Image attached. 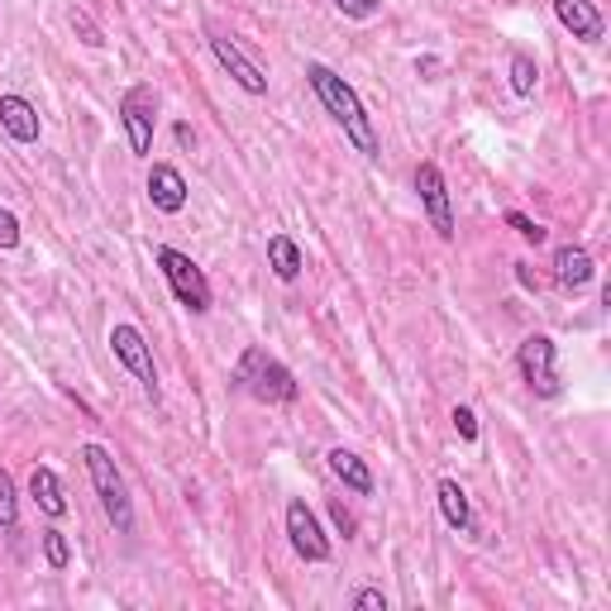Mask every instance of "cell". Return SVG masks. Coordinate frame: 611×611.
Instances as JSON below:
<instances>
[{
    "label": "cell",
    "mask_w": 611,
    "mask_h": 611,
    "mask_svg": "<svg viewBox=\"0 0 611 611\" xmlns=\"http://www.w3.org/2000/svg\"><path fill=\"white\" fill-rule=\"evenodd\" d=\"M306 82H310V91L320 96V106L330 110V120L344 129V139L354 144L363 158H378L383 153V144H378V129H373V120H368V110H363V101H359V91L344 82L334 68H325V62H310L306 68Z\"/></svg>",
    "instance_id": "6da1fadb"
},
{
    "label": "cell",
    "mask_w": 611,
    "mask_h": 611,
    "mask_svg": "<svg viewBox=\"0 0 611 611\" xmlns=\"http://www.w3.org/2000/svg\"><path fill=\"white\" fill-rule=\"evenodd\" d=\"M234 383H239L249 397L268 401V407H292V401L302 397V387H296L292 368L282 359H272L268 349H244L239 368H234Z\"/></svg>",
    "instance_id": "7a4b0ae2"
},
{
    "label": "cell",
    "mask_w": 611,
    "mask_h": 611,
    "mask_svg": "<svg viewBox=\"0 0 611 611\" xmlns=\"http://www.w3.org/2000/svg\"><path fill=\"white\" fill-rule=\"evenodd\" d=\"M82 463H86V473H91V487H96L106 521L120 530V536H129V530H134V502H129L125 473L115 468L110 449L106 445H82Z\"/></svg>",
    "instance_id": "3957f363"
},
{
    "label": "cell",
    "mask_w": 611,
    "mask_h": 611,
    "mask_svg": "<svg viewBox=\"0 0 611 611\" xmlns=\"http://www.w3.org/2000/svg\"><path fill=\"white\" fill-rule=\"evenodd\" d=\"M120 125L129 139V153L134 158H149L153 153V125H158V91L149 82H134L120 96Z\"/></svg>",
    "instance_id": "277c9868"
},
{
    "label": "cell",
    "mask_w": 611,
    "mask_h": 611,
    "mask_svg": "<svg viewBox=\"0 0 611 611\" xmlns=\"http://www.w3.org/2000/svg\"><path fill=\"white\" fill-rule=\"evenodd\" d=\"M158 268H163V278H167V287H173L177 296V306H187L191 316H205L211 310V282H205V272L191 263L181 249H158Z\"/></svg>",
    "instance_id": "5b68a950"
},
{
    "label": "cell",
    "mask_w": 611,
    "mask_h": 611,
    "mask_svg": "<svg viewBox=\"0 0 611 611\" xmlns=\"http://www.w3.org/2000/svg\"><path fill=\"white\" fill-rule=\"evenodd\" d=\"M110 349H115V359L134 373V383L144 387V397L158 401V368H153V349L144 340V330H139V325H115V330H110Z\"/></svg>",
    "instance_id": "8992f818"
},
{
    "label": "cell",
    "mask_w": 611,
    "mask_h": 611,
    "mask_svg": "<svg viewBox=\"0 0 611 611\" xmlns=\"http://www.w3.org/2000/svg\"><path fill=\"white\" fill-rule=\"evenodd\" d=\"M516 368H521V378L536 397H559V368H554L550 334H530V340L516 349Z\"/></svg>",
    "instance_id": "52a82bcc"
},
{
    "label": "cell",
    "mask_w": 611,
    "mask_h": 611,
    "mask_svg": "<svg viewBox=\"0 0 611 611\" xmlns=\"http://www.w3.org/2000/svg\"><path fill=\"white\" fill-rule=\"evenodd\" d=\"M415 191H421V205H425V220L439 239H454V211H449V181L439 173V163H421L415 167Z\"/></svg>",
    "instance_id": "ba28073f"
},
{
    "label": "cell",
    "mask_w": 611,
    "mask_h": 611,
    "mask_svg": "<svg viewBox=\"0 0 611 611\" xmlns=\"http://www.w3.org/2000/svg\"><path fill=\"white\" fill-rule=\"evenodd\" d=\"M287 540H292L296 559H306V564H325V559H330V540H325L316 512H310L302 497L287 502Z\"/></svg>",
    "instance_id": "9c48e42d"
},
{
    "label": "cell",
    "mask_w": 611,
    "mask_h": 611,
    "mask_svg": "<svg viewBox=\"0 0 611 611\" xmlns=\"http://www.w3.org/2000/svg\"><path fill=\"white\" fill-rule=\"evenodd\" d=\"M211 54H215L220 68L234 77V86H239V91H249V96H268V77H263V68H258V62L244 54V48L234 44L230 34H211Z\"/></svg>",
    "instance_id": "30bf717a"
},
{
    "label": "cell",
    "mask_w": 611,
    "mask_h": 611,
    "mask_svg": "<svg viewBox=\"0 0 611 611\" xmlns=\"http://www.w3.org/2000/svg\"><path fill=\"white\" fill-rule=\"evenodd\" d=\"M149 201H153V211H163V215H181L187 211V177H181L173 163H153L149 167Z\"/></svg>",
    "instance_id": "8fae6325"
},
{
    "label": "cell",
    "mask_w": 611,
    "mask_h": 611,
    "mask_svg": "<svg viewBox=\"0 0 611 611\" xmlns=\"http://www.w3.org/2000/svg\"><path fill=\"white\" fill-rule=\"evenodd\" d=\"M554 15H559V24H564L568 34L583 38V44H602L607 20H602V10H597L592 0H554Z\"/></svg>",
    "instance_id": "7c38bea8"
},
{
    "label": "cell",
    "mask_w": 611,
    "mask_h": 611,
    "mask_svg": "<svg viewBox=\"0 0 611 611\" xmlns=\"http://www.w3.org/2000/svg\"><path fill=\"white\" fill-rule=\"evenodd\" d=\"M554 278L564 292H583L592 287L597 268H592V254L583 249V244H564V249H554Z\"/></svg>",
    "instance_id": "4fadbf2b"
},
{
    "label": "cell",
    "mask_w": 611,
    "mask_h": 611,
    "mask_svg": "<svg viewBox=\"0 0 611 611\" xmlns=\"http://www.w3.org/2000/svg\"><path fill=\"white\" fill-rule=\"evenodd\" d=\"M0 129H5L15 144L30 149V144H38V110L10 91V96H0Z\"/></svg>",
    "instance_id": "5bb4252c"
},
{
    "label": "cell",
    "mask_w": 611,
    "mask_h": 611,
    "mask_svg": "<svg viewBox=\"0 0 611 611\" xmlns=\"http://www.w3.org/2000/svg\"><path fill=\"white\" fill-rule=\"evenodd\" d=\"M30 497H34V506L44 516H68V497H62V483H58V473L48 463H34V473H30Z\"/></svg>",
    "instance_id": "9a60e30c"
},
{
    "label": "cell",
    "mask_w": 611,
    "mask_h": 611,
    "mask_svg": "<svg viewBox=\"0 0 611 611\" xmlns=\"http://www.w3.org/2000/svg\"><path fill=\"white\" fill-rule=\"evenodd\" d=\"M325 459H330V473L340 478V483H344L349 492H359V497H368V492H373V473H368V463H363L354 449H344V445H340V449L325 454Z\"/></svg>",
    "instance_id": "2e32d148"
},
{
    "label": "cell",
    "mask_w": 611,
    "mask_h": 611,
    "mask_svg": "<svg viewBox=\"0 0 611 611\" xmlns=\"http://www.w3.org/2000/svg\"><path fill=\"white\" fill-rule=\"evenodd\" d=\"M268 268L278 272V282H296V278H302L306 258H302V249H296L292 234H272V239H268Z\"/></svg>",
    "instance_id": "e0dca14e"
},
{
    "label": "cell",
    "mask_w": 611,
    "mask_h": 611,
    "mask_svg": "<svg viewBox=\"0 0 611 611\" xmlns=\"http://www.w3.org/2000/svg\"><path fill=\"white\" fill-rule=\"evenodd\" d=\"M439 512H445V526L468 536L473 530V512H468V492L454 483V478H439Z\"/></svg>",
    "instance_id": "ac0fdd59"
},
{
    "label": "cell",
    "mask_w": 611,
    "mask_h": 611,
    "mask_svg": "<svg viewBox=\"0 0 611 611\" xmlns=\"http://www.w3.org/2000/svg\"><path fill=\"white\" fill-rule=\"evenodd\" d=\"M20 530V492H15V478L0 468V536H15Z\"/></svg>",
    "instance_id": "d6986e66"
},
{
    "label": "cell",
    "mask_w": 611,
    "mask_h": 611,
    "mask_svg": "<svg viewBox=\"0 0 611 611\" xmlns=\"http://www.w3.org/2000/svg\"><path fill=\"white\" fill-rule=\"evenodd\" d=\"M536 82H540V68L530 54H512V91L516 96H536Z\"/></svg>",
    "instance_id": "ffe728a7"
},
{
    "label": "cell",
    "mask_w": 611,
    "mask_h": 611,
    "mask_svg": "<svg viewBox=\"0 0 611 611\" xmlns=\"http://www.w3.org/2000/svg\"><path fill=\"white\" fill-rule=\"evenodd\" d=\"M44 559H48V568H58V574L72 564V544H68L62 530H44Z\"/></svg>",
    "instance_id": "44dd1931"
},
{
    "label": "cell",
    "mask_w": 611,
    "mask_h": 611,
    "mask_svg": "<svg viewBox=\"0 0 611 611\" xmlns=\"http://www.w3.org/2000/svg\"><path fill=\"white\" fill-rule=\"evenodd\" d=\"M506 225H512L516 234H521L526 244H544V239H550V230H544L540 220H530V215H521V211H506Z\"/></svg>",
    "instance_id": "7402d4cb"
},
{
    "label": "cell",
    "mask_w": 611,
    "mask_h": 611,
    "mask_svg": "<svg viewBox=\"0 0 611 611\" xmlns=\"http://www.w3.org/2000/svg\"><path fill=\"white\" fill-rule=\"evenodd\" d=\"M334 10L349 20H373L383 10V0H334Z\"/></svg>",
    "instance_id": "603a6c76"
},
{
    "label": "cell",
    "mask_w": 611,
    "mask_h": 611,
    "mask_svg": "<svg viewBox=\"0 0 611 611\" xmlns=\"http://www.w3.org/2000/svg\"><path fill=\"white\" fill-rule=\"evenodd\" d=\"M454 431H459L463 445H478V415L468 407H454Z\"/></svg>",
    "instance_id": "cb8c5ba5"
},
{
    "label": "cell",
    "mask_w": 611,
    "mask_h": 611,
    "mask_svg": "<svg viewBox=\"0 0 611 611\" xmlns=\"http://www.w3.org/2000/svg\"><path fill=\"white\" fill-rule=\"evenodd\" d=\"M72 30L82 34V44H91V48H101V44H106V38H101V30H96V24H91V15H86V10H72Z\"/></svg>",
    "instance_id": "d4e9b609"
},
{
    "label": "cell",
    "mask_w": 611,
    "mask_h": 611,
    "mask_svg": "<svg viewBox=\"0 0 611 611\" xmlns=\"http://www.w3.org/2000/svg\"><path fill=\"white\" fill-rule=\"evenodd\" d=\"M15 244H20V220H15V211L0 205V249H15Z\"/></svg>",
    "instance_id": "484cf974"
},
{
    "label": "cell",
    "mask_w": 611,
    "mask_h": 611,
    "mask_svg": "<svg viewBox=\"0 0 611 611\" xmlns=\"http://www.w3.org/2000/svg\"><path fill=\"white\" fill-rule=\"evenodd\" d=\"M354 611H387V592H383V588H363V592H354Z\"/></svg>",
    "instance_id": "4316f807"
},
{
    "label": "cell",
    "mask_w": 611,
    "mask_h": 611,
    "mask_svg": "<svg viewBox=\"0 0 611 611\" xmlns=\"http://www.w3.org/2000/svg\"><path fill=\"white\" fill-rule=\"evenodd\" d=\"M330 521L340 526V536H354V516L344 512V502H334V506H330Z\"/></svg>",
    "instance_id": "83f0119b"
},
{
    "label": "cell",
    "mask_w": 611,
    "mask_h": 611,
    "mask_svg": "<svg viewBox=\"0 0 611 611\" xmlns=\"http://www.w3.org/2000/svg\"><path fill=\"white\" fill-rule=\"evenodd\" d=\"M415 72H421L425 82H431V77L439 72V58H415Z\"/></svg>",
    "instance_id": "f1b7e54d"
},
{
    "label": "cell",
    "mask_w": 611,
    "mask_h": 611,
    "mask_svg": "<svg viewBox=\"0 0 611 611\" xmlns=\"http://www.w3.org/2000/svg\"><path fill=\"white\" fill-rule=\"evenodd\" d=\"M516 282H521V287H530V292L540 287V282H536V272H530L526 263H516Z\"/></svg>",
    "instance_id": "f546056e"
},
{
    "label": "cell",
    "mask_w": 611,
    "mask_h": 611,
    "mask_svg": "<svg viewBox=\"0 0 611 611\" xmlns=\"http://www.w3.org/2000/svg\"><path fill=\"white\" fill-rule=\"evenodd\" d=\"M177 144L181 149H197V134H191V125H177Z\"/></svg>",
    "instance_id": "4dcf8cb0"
}]
</instances>
